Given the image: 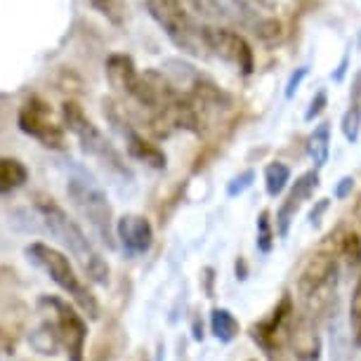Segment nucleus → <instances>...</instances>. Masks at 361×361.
I'll list each match as a JSON object with an SVG mask.
<instances>
[{
  "mask_svg": "<svg viewBox=\"0 0 361 361\" xmlns=\"http://www.w3.org/2000/svg\"><path fill=\"white\" fill-rule=\"evenodd\" d=\"M33 206H36L38 215L43 217L45 227L50 229L54 238H59V243L76 257L78 264L83 267L85 276L90 281L106 286L109 283V264L102 257V253L92 246V241L87 234L78 227L76 220H71L69 213L59 206L52 196L45 194H33Z\"/></svg>",
  "mask_w": 361,
  "mask_h": 361,
  "instance_id": "nucleus-1",
  "label": "nucleus"
},
{
  "mask_svg": "<svg viewBox=\"0 0 361 361\" xmlns=\"http://www.w3.org/2000/svg\"><path fill=\"white\" fill-rule=\"evenodd\" d=\"M187 3L201 19L241 26L267 45L279 43L283 36V29L276 19L262 17L246 0H187Z\"/></svg>",
  "mask_w": 361,
  "mask_h": 361,
  "instance_id": "nucleus-2",
  "label": "nucleus"
},
{
  "mask_svg": "<svg viewBox=\"0 0 361 361\" xmlns=\"http://www.w3.org/2000/svg\"><path fill=\"white\" fill-rule=\"evenodd\" d=\"M26 257H29V260L36 264L38 269H43L45 274L66 293V295H71L73 302H76L87 317H90V319L99 317L97 300H94L90 288L80 281V276L76 274L73 264L69 262V257H66L62 250L47 246V243L36 241V243H31V246H26Z\"/></svg>",
  "mask_w": 361,
  "mask_h": 361,
  "instance_id": "nucleus-3",
  "label": "nucleus"
},
{
  "mask_svg": "<svg viewBox=\"0 0 361 361\" xmlns=\"http://www.w3.org/2000/svg\"><path fill=\"white\" fill-rule=\"evenodd\" d=\"M147 8L175 47L192 57H210L206 45V24H199L182 8L180 0H147Z\"/></svg>",
  "mask_w": 361,
  "mask_h": 361,
  "instance_id": "nucleus-4",
  "label": "nucleus"
},
{
  "mask_svg": "<svg viewBox=\"0 0 361 361\" xmlns=\"http://www.w3.org/2000/svg\"><path fill=\"white\" fill-rule=\"evenodd\" d=\"M62 116H64L66 130L76 135L80 149H83L87 156H92V159L97 161L104 170H109V173L128 177V180H130L133 173H130V168L126 166L121 152L106 140V135L102 133L90 118H87V116L83 114V109H80L76 102H64Z\"/></svg>",
  "mask_w": 361,
  "mask_h": 361,
  "instance_id": "nucleus-5",
  "label": "nucleus"
},
{
  "mask_svg": "<svg viewBox=\"0 0 361 361\" xmlns=\"http://www.w3.org/2000/svg\"><path fill=\"white\" fill-rule=\"evenodd\" d=\"M66 194H69V199L73 201L78 213L90 222L94 234H97L109 248H114L116 246L114 210H111V203L106 199V194L102 192V187L97 182H94L90 175H85L83 170H78V173H73L69 177V182H66Z\"/></svg>",
  "mask_w": 361,
  "mask_h": 361,
  "instance_id": "nucleus-6",
  "label": "nucleus"
},
{
  "mask_svg": "<svg viewBox=\"0 0 361 361\" xmlns=\"http://www.w3.org/2000/svg\"><path fill=\"white\" fill-rule=\"evenodd\" d=\"M38 307L43 310L45 322L57 333L69 361H83L87 338V324L83 322V317L57 295H43L38 300Z\"/></svg>",
  "mask_w": 361,
  "mask_h": 361,
  "instance_id": "nucleus-7",
  "label": "nucleus"
},
{
  "mask_svg": "<svg viewBox=\"0 0 361 361\" xmlns=\"http://www.w3.org/2000/svg\"><path fill=\"white\" fill-rule=\"evenodd\" d=\"M338 276V260L333 253H317L312 255L298 276V293L307 305L322 307L331 300V290L336 286Z\"/></svg>",
  "mask_w": 361,
  "mask_h": 361,
  "instance_id": "nucleus-8",
  "label": "nucleus"
},
{
  "mask_svg": "<svg viewBox=\"0 0 361 361\" xmlns=\"http://www.w3.org/2000/svg\"><path fill=\"white\" fill-rule=\"evenodd\" d=\"M17 126L24 135L38 140L45 149H57L59 152V149L66 147L64 128L59 123H54L50 104L40 97H36V94L26 99L22 109H19Z\"/></svg>",
  "mask_w": 361,
  "mask_h": 361,
  "instance_id": "nucleus-9",
  "label": "nucleus"
},
{
  "mask_svg": "<svg viewBox=\"0 0 361 361\" xmlns=\"http://www.w3.org/2000/svg\"><path fill=\"white\" fill-rule=\"evenodd\" d=\"M206 45L210 57H217L222 62L236 66L243 76H250L255 71L253 47L241 33L222 29V26H206Z\"/></svg>",
  "mask_w": 361,
  "mask_h": 361,
  "instance_id": "nucleus-10",
  "label": "nucleus"
},
{
  "mask_svg": "<svg viewBox=\"0 0 361 361\" xmlns=\"http://www.w3.org/2000/svg\"><path fill=\"white\" fill-rule=\"evenodd\" d=\"M293 317H295L293 314V300L288 293H286V295L279 300L276 307L269 312L267 319H262V322L250 326V338H253V343L267 354L279 352L283 345V340L288 338Z\"/></svg>",
  "mask_w": 361,
  "mask_h": 361,
  "instance_id": "nucleus-11",
  "label": "nucleus"
},
{
  "mask_svg": "<svg viewBox=\"0 0 361 361\" xmlns=\"http://www.w3.org/2000/svg\"><path fill=\"white\" fill-rule=\"evenodd\" d=\"M104 114L109 116V121L116 126V130L123 135L126 140V149L128 154H130V159L140 161V163H147V166H152L156 170H163L166 168V154H163V149H159L156 145H152L149 140H145V135H140L135 128L128 123V121L121 116V111H116V104L114 102H106L104 99Z\"/></svg>",
  "mask_w": 361,
  "mask_h": 361,
  "instance_id": "nucleus-12",
  "label": "nucleus"
},
{
  "mask_svg": "<svg viewBox=\"0 0 361 361\" xmlns=\"http://www.w3.org/2000/svg\"><path fill=\"white\" fill-rule=\"evenodd\" d=\"M319 182H322V180H319L317 170H307V173H302L295 182H293V187H290L288 196H286V201L276 210V234L281 238L288 236L290 224H293V220H295V213H298L300 206H302L305 201L312 199V194L319 189Z\"/></svg>",
  "mask_w": 361,
  "mask_h": 361,
  "instance_id": "nucleus-13",
  "label": "nucleus"
},
{
  "mask_svg": "<svg viewBox=\"0 0 361 361\" xmlns=\"http://www.w3.org/2000/svg\"><path fill=\"white\" fill-rule=\"evenodd\" d=\"M116 236L121 238V246L128 255L137 257L149 253L154 246V227L145 215L128 213L116 220Z\"/></svg>",
  "mask_w": 361,
  "mask_h": 361,
  "instance_id": "nucleus-14",
  "label": "nucleus"
},
{
  "mask_svg": "<svg viewBox=\"0 0 361 361\" xmlns=\"http://www.w3.org/2000/svg\"><path fill=\"white\" fill-rule=\"evenodd\" d=\"M288 343L298 361H319L322 359V338L310 317H293L288 329Z\"/></svg>",
  "mask_w": 361,
  "mask_h": 361,
  "instance_id": "nucleus-15",
  "label": "nucleus"
},
{
  "mask_svg": "<svg viewBox=\"0 0 361 361\" xmlns=\"http://www.w3.org/2000/svg\"><path fill=\"white\" fill-rule=\"evenodd\" d=\"M104 73H106L109 85H111L114 90L123 92L126 97L133 94L135 85H137V78H140V71H137V66H135L133 57L130 54H121V52H116L106 59Z\"/></svg>",
  "mask_w": 361,
  "mask_h": 361,
  "instance_id": "nucleus-16",
  "label": "nucleus"
},
{
  "mask_svg": "<svg viewBox=\"0 0 361 361\" xmlns=\"http://www.w3.org/2000/svg\"><path fill=\"white\" fill-rule=\"evenodd\" d=\"M26 180H29V170L22 161L12 159V156L0 159V194L17 192L19 187L26 185Z\"/></svg>",
  "mask_w": 361,
  "mask_h": 361,
  "instance_id": "nucleus-17",
  "label": "nucleus"
},
{
  "mask_svg": "<svg viewBox=\"0 0 361 361\" xmlns=\"http://www.w3.org/2000/svg\"><path fill=\"white\" fill-rule=\"evenodd\" d=\"M307 154L310 159L314 161L317 168H322L329 163V154H331V123L324 121L314 128V133L307 137Z\"/></svg>",
  "mask_w": 361,
  "mask_h": 361,
  "instance_id": "nucleus-18",
  "label": "nucleus"
},
{
  "mask_svg": "<svg viewBox=\"0 0 361 361\" xmlns=\"http://www.w3.org/2000/svg\"><path fill=\"white\" fill-rule=\"evenodd\" d=\"M210 333H213L220 343H231V340H236V336L241 333V326H238L236 317L231 314L227 307H215L210 312Z\"/></svg>",
  "mask_w": 361,
  "mask_h": 361,
  "instance_id": "nucleus-19",
  "label": "nucleus"
},
{
  "mask_svg": "<svg viewBox=\"0 0 361 361\" xmlns=\"http://www.w3.org/2000/svg\"><path fill=\"white\" fill-rule=\"evenodd\" d=\"M290 182V168L286 166L281 161H271L267 163V168H264V192L271 199H276V196H281L286 192V187H288Z\"/></svg>",
  "mask_w": 361,
  "mask_h": 361,
  "instance_id": "nucleus-20",
  "label": "nucleus"
},
{
  "mask_svg": "<svg viewBox=\"0 0 361 361\" xmlns=\"http://www.w3.org/2000/svg\"><path fill=\"white\" fill-rule=\"evenodd\" d=\"M90 5L106 17L114 26H123L128 17V3L126 0H90Z\"/></svg>",
  "mask_w": 361,
  "mask_h": 361,
  "instance_id": "nucleus-21",
  "label": "nucleus"
},
{
  "mask_svg": "<svg viewBox=\"0 0 361 361\" xmlns=\"http://www.w3.org/2000/svg\"><path fill=\"white\" fill-rule=\"evenodd\" d=\"M274 236L276 231L271 227V220H269V210H262L257 215V238H255V246L260 253H271L274 248Z\"/></svg>",
  "mask_w": 361,
  "mask_h": 361,
  "instance_id": "nucleus-22",
  "label": "nucleus"
},
{
  "mask_svg": "<svg viewBox=\"0 0 361 361\" xmlns=\"http://www.w3.org/2000/svg\"><path fill=\"white\" fill-rule=\"evenodd\" d=\"M350 329H352V340L354 347L361 350V279L357 281L350 298Z\"/></svg>",
  "mask_w": 361,
  "mask_h": 361,
  "instance_id": "nucleus-23",
  "label": "nucleus"
},
{
  "mask_svg": "<svg viewBox=\"0 0 361 361\" xmlns=\"http://www.w3.org/2000/svg\"><path fill=\"white\" fill-rule=\"evenodd\" d=\"M340 130H343L345 140L354 145L361 135V106L350 104V109L343 114V121H340Z\"/></svg>",
  "mask_w": 361,
  "mask_h": 361,
  "instance_id": "nucleus-24",
  "label": "nucleus"
},
{
  "mask_svg": "<svg viewBox=\"0 0 361 361\" xmlns=\"http://www.w3.org/2000/svg\"><path fill=\"white\" fill-rule=\"evenodd\" d=\"M340 253L347 257L350 264H361V236L354 234V231L345 234L343 241H340Z\"/></svg>",
  "mask_w": 361,
  "mask_h": 361,
  "instance_id": "nucleus-25",
  "label": "nucleus"
},
{
  "mask_svg": "<svg viewBox=\"0 0 361 361\" xmlns=\"http://www.w3.org/2000/svg\"><path fill=\"white\" fill-rule=\"evenodd\" d=\"M255 182V173L253 170H243L241 175H236L234 180L227 185V196H231V199H236V196H241L243 192H248L250 187H253Z\"/></svg>",
  "mask_w": 361,
  "mask_h": 361,
  "instance_id": "nucleus-26",
  "label": "nucleus"
},
{
  "mask_svg": "<svg viewBox=\"0 0 361 361\" xmlns=\"http://www.w3.org/2000/svg\"><path fill=\"white\" fill-rule=\"evenodd\" d=\"M326 104H329V94H326V90H319L314 97H312L307 111H305V121H307V123H312L314 118H319V116L324 114Z\"/></svg>",
  "mask_w": 361,
  "mask_h": 361,
  "instance_id": "nucleus-27",
  "label": "nucleus"
},
{
  "mask_svg": "<svg viewBox=\"0 0 361 361\" xmlns=\"http://www.w3.org/2000/svg\"><path fill=\"white\" fill-rule=\"evenodd\" d=\"M307 73H310L307 66H298V69L290 73L288 83H286V90H283L286 99H293V97H295V92L300 90V85H302V80L307 78Z\"/></svg>",
  "mask_w": 361,
  "mask_h": 361,
  "instance_id": "nucleus-28",
  "label": "nucleus"
},
{
  "mask_svg": "<svg viewBox=\"0 0 361 361\" xmlns=\"http://www.w3.org/2000/svg\"><path fill=\"white\" fill-rule=\"evenodd\" d=\"M354 192V177H343V180L336 185V192H333V196H336L338 201H343L347 199Z\"/></svg>",
  "mask_w": 361,
  "mask_h": 361,
  "instance_id": "nucleus-29",
  "label": "nucleus"
},
{
  "mask_svg": "<svg viewBox=\"0 0 361 361\" xmlns=\"http://www.w3.org/2000/svg\"><path fill=\"white\" fill-rule=\"evenodd\" d=\"M350 99H352V104L361 106V71L357 73V78H354V85H352Z\"/></svg>",
  "mask_w": 361,
  "mask_h": 361,
  "instance_id": "nucleus-30",
  "label": "nucleus"
},
{
  "mask_svg": "<svg viewBox=\"0 0 361 361\" xmlns=\"http://www.w3.org/2000/svg\"><path fill=\"white\" fill-rule=\"evenodd\" d=\"M326 208H329V199H322V201L317 203V208L310 213V220H312V224H319V217H322V215L326 213Z\"/></svg>",
  "mask_w": 361,
  "mask_h": 361,
  "instance_id": "nucleus-31",
  "label": "nucleus"
},
{
  "mask_svg": "<svg viewBox=\"0 0 361 361\" xmlns=\"http://www.w3.org/2000/svg\"><path fill=\"white\" fill-rule=\"evenodd\" d=\"M234 271H236L238 281H246V279H248V264H246V260H243V257H238V260H236Z\"/></svg>",
  "mask_w": 361,
  "mask_h": 361,
  "instance_id": "nucleus-32",
  "label": "nucleus"
},
{
  "mask_svg": "<svg viewBox=\"0 0 361 361\" xmlns=\"http://www.w3.org/2000/svg\"><path fill=\"white\" fill-rule=\"evenodd\" d=\"M347 64H350V54H345V57L340 59V64H338V71L333 73L331 78H333V80H338V83H340V80L345 78V73H347Z\"/></svg>",
  "mask_w": 361,
  "mask_h": 361,
  "instance_id": "nucleus-33",
  "label": "nucleus"
}]
</instances>
